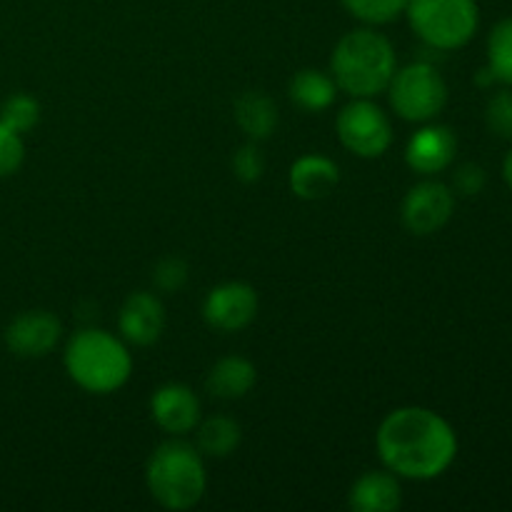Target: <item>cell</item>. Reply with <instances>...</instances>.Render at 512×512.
<instances>
[{
  "label": "cell",
  "instance_id": "cell-21",
  "mask_svg": "<svg viewBox=\"0 0 512 512\" xmlns=\"http://www.w3.org/2000/svg\"><path fill=\"white\" fill-rule=\"evenodd\" d=\"M343 5L353 18L363 20V23L385 25L405 13L408 0H343Z\"/></svg>",
  "mask_w": 512,
  "mask_h": 512
},
{
  "label": "cell",
  "instance_id": "cell-1",
  "mask_svg": "<svg viewBox=\"0 0 512 512\" xmlns=\"http://www.w3.org/2000/svg\"><path fill=\"white\" fill-rule=\"evenodd\" d=\"M375 445L385 468L408 480L440 478L458 455V438L448 420L418 405L393 410L380 423Z\"/></svg>",
  "mask_w": 512,
  "mask_h": 512
},
{
  "label": "cell",
  "instance_id": "cell-29",
  "mask_svg": "<svg viewBox=\"0 0 512 512\" xmlns=\"http://www.w3.org/2000/svg\"><path fill=\"white\" fill-rule=\"evenodd\" d=\"M503 175H505V183H508L512 188V150H510L508 158H505V163H503Z\"/></svg>",
  "mask_w": 512,
  "mask_h": 512
},
{
  "label": "cell",
  "instance_id": "cell-15",
  "mask_svg": "<svg viewBox=\"0 0 512 512\" xmlns=\"http://www.w3.org/2000/svg\"><path fill=\"white\" fill-rule=\"evenodd\" d=\"M293 195L303 200H320L335 190L340 183V170L325 155H303L293 163L288 175Z\"/></svg>",
  "mask_w": 512,
  "mask_h": 512
},
{
  "label": "cell",
  "instance_id": "cell-5",
  "mask_svg": "<svg viewBox=\"0 0 512 512\" xmlns=\"http://www.w3.org/2000/svg\"><path fill=\"white\" fill-rule=\"evenodd\" d=\"M410 25L423 43L435 50H458L478 30L475 0H408Z\"/></svg>",
  "mask_w": 512,
  "mask_h": 512
},
{
  "label": "cell",
  "instance_id": "cell-6",
  "mask_svg": "<svg viewBox=\"0 0 512 512\" xmlns=\"http://www.w3.org/2000/svg\"><path fill=\"white\" fill-rule=\"evenodd\" d=\"M385 93H388L395 115L408 123H428L448 103V85H445L443 75L425 60L395 70Z\"/></svg>",
  "mask_w": 512,
  "mask_h": 512
},
{
  "label": "cell",
  "instance_id": "cell-28",
  "mask_svg": "<svg viewBox=\"0 0 512 512\" xmlns=\"http://www.w3.org/2000/svg\"><path fill=\"white\" fill-rule=\"evenodd\" d=\"M475 83H478V85H490V83H495V75H493V70H490V68L480 70V73H478V78H475Z\"/></svg>",
  "mask_w": 512,
  "mask_h": 512
},
{
  "label": "cell",
  "instance_id": "cell-25",
  "mask_svg": "<svg viewBox=\"0 0 512 512\" xmlns=\"http://www.w3.org/2000/svg\"><path fill=\"white\" fill-rule=\"evenodd\" d=\"M233 173L235 178L243 180V183H255V180L263 178L265 158L263 153H260L258 145L248 143L233 155Z\"/></svg>",
  "mask_w": 512,
  "mask_h": 512
},
{
  "label": "cell",
  "instance_id": "cell-11",
  "mask_svg": "<svg viewBox=\"0 0 512 512\" xmlns=\"http://www.w3.org/2000/svg\"><path fill=\"white\" fill-rule=\"evenodd\" d=\"M458 153V140L445 125H425L410 135L405 145V163L420 175L443 173Z\"/></svg>",
  "mask_w": 512,
  "mask_h": 512
},
{
  "label": "cell",
  "instance_id": "cell-14",
  "mask_svg": "<svg viewBox=\"0 0 512 512\" xmlns=\"http://www.w3.org/2000/svg\"><path fill=\"white\" fill-rule=\"evenodd\" d=\"M350 510L355 512H393L403 505V488L398 475L390 470H370L360 475L348 495Z\"/></svg>",
  "mask_w": 512,
  "mask_h": 512
},
{
  "label": "cell",
  "instance_id": "cell-10",
  "mask_svg": "<svg viewBox=\"0 0 512 512\" xmlns=\"http://www.w3.org/2000/svg\"><path fill=\"white\" fill-rule=\"evenodd\" d=\"M60 320L48 310H28L20 313L5 328V345L18 358H43L60 340Z\"/></svg>",
  "mask_w": 512,
  "mask_h": 512
},
{
  "label": "cell",
  "instance_id": "cell-4",
  "mask_svg": "<svg viewBox=\"0 0 512 512\" xmlns=\"http://www.w3.org/2000/svg\"><path fill=\"white\" fill-rule=\"evenodd\" d=\"M145 483L155 503L168 510H190L203 500L208 475L200 453L193 445L170 440L163 443L148 460Z\"/></svg>",
  "mask_w": 512,
  "mask_h": 512
},
{
  "label": "cell",
  "instance_id": "cell-9",
  "mask_svg": "<svg viewBox=\"0 0 512 512\" xmlns=\"http://www.w3.org/2000/svg\"><path fill=\"white\" fill-rule=\"evenodd\" d=\"M203 315L210 328L220 333H238L258 315V295L248 283H223L208 293Z\"/></svg>",
  "mask_w": 512,
  "mask_h": 512
},
{
  "label": "cell",
  "instance_id": "cell-19",
  "mask_svg": "<svg viewBox=\"0 0 512 512\" xmlns=\"http://www.w3.org/2000/svg\"><path fill=\"white\" fill-rule=\"evenodd\" d=\"M240 425L228 415H213L198 428V450L210 458H228L240 445Z\"/></svg>",
  "mask_w": 512,
  "mask_h": 512
},
{
  "label": "cell",
  "instance_id": "cell-20",
  "mask_svg": "<svg viewBox=\"0 0 512 512\" xmlns=\"http://www.w3.org/2000/svg\"><path fill=\"white\" fill-rule=\"evenodd\" d=\"M488 68L495 80L512 85V18L500 20L488 38Z\"/></svg>",
  "mask_w": 512,
  "mask_h": 512
},
{
  "label": "cell",
  "instance_id": "cell-22",
  "mask_svg": "<svg viewBox=\"0 0 512 512\" xmlns=\"http://www.w3.org/2000/svg\"><path fill=\"white\" fill-rule=\"evenodd\" d=\"M0 120H3L10 130H15V133H28V130H33L40 120L38 100L30 98V95L25 93L10 95L3 103V110H0Z\"/></svg>",
  "mask_w": 512,
  "mask_h": 512
},
{
  "label": "cell",
  "instance_id": "cell-8",
  "mask_svg": "<svg viewBox=\"0 0 512 512\" xmlns=\"http://www.w3.org/2000/svg\"><path fill=\"white\" fill-rule=\"evenodd\" d=\"M453 210V190L438 180H423L408 190L400 218L413 235H433L448 225V220L453 218Z\"/></svg>",
  "mask_w": 512,
  "mask_h": 512
},
{
  "label": "cell",
  "instance_id": "cell-18",
  "mask_svg": "<svg viewBox=\"0 0 512 512\" xmlns=\"http://www.w3.org/2000/svg\"><path fill=\"white\" fill-rule=\"evenodd\" d=\"M235 120L253 143L273 135L278 125V108L265 93H243L235 100Z\"/></svg>",
  "mask_w": 512,
  "mask_h": 512
},
{
  "label": "cell",
  "instance_id": "cell-13",
  "mask_svg": "<svg viewBox=\"0 0 512 512\" xmlns=\"http://www.w3.org/2000/svg\"><path fill=\"white\" fill-rule=\"evenodd\" d=\"M118 328L123 338L133 345H153L165 330V308L153 293L128 295L118 315Z\"/></svg>",
  "mask_w": 512,
  "mask_h": 512
},
{
  "label": "cell",
  "instance_id": "cell-16",
  "mask_svg": "<svg viewBox=\"0 0 512 512\" xmlns=\"http://www.w3.org/2000/svg\"><path fill=\"white\" fill-rule=\"evenodd\" d=\"M258 380L255 365L240 355L220 358L208 373V393L220 400H238L250 393V388Z\"/></svg>",
  "mask_w": 512,
  "mask_h": 512
},
{
  "label": "cell",
  "instance_id": "cell-23",
  "mask_svg": "<svg viewBox=\"0 0 512 512\" xmlns=\"http://www.w3.org/2000/svg\"><path fill=\"white\" fill-rule=\"evenodd\" d=\"M485 123L498 138H512V93L500 90L488 100L485 108Z\"/></svg>",
  "mask_w": 512,
  "mask_h": 512
},
{
  "label": "cell",
  "instance_id": "cell-27",
  "mask_svg": "<svg viewBox=\"0 0 512 512\" xmlns=\"http://www.w3.org/2000/svg\"><path fill=\"white\" fill-rule=\"evenodd\" d=\"M485 180H488V175H485V170L480 168V165L465 163L458 168L453 183H455V190H458L460 195H465V198H473V195H478L480 190L485 188Z\"/></svg>",
  "mask_w": 512,
  "mask_h": 512
},
{
  "label": "cell",
  "instance_id": "cell-7",
  "mask_svg": "<svg viewBox=\"0 0 512 512\" xmlns=\"http://www.w3.org/2000/svg\"><path fill=\"white\" fill-rule=\"evenodd\" d=\"M335 130L340 143L358 158H380L393 145V123L373 98H353L338 113Z\"/></svg>",
  "mask_w": 512,
  "mask_h": 512
},
{
  "label": "cell",
  "instance_id": "cell-17",
  "mask_svg": "<svg viewBox=\"0 0 512 512\" xmlns=\"http://www.w3.org/2000/svg\"><path fill=\"white\" fill-rule=\"evenodd\" d=\"M290 100L298 108L308 110V113H320V110L330 108L338 95V85H335L333 75L323 73V70L305 68L293 75L288 85Z\"/></svg>",
  "mask_w": 512,
  "mask_h": 512
},
{
  "label": "cell",
  "instance_id": "cell-2",
  "mask_svg": "<svg viewBox=\"0 0 512 512\" xmlns=\"http://www.w3.org/2000/svg\"><path fill=\"white\" fill-rule=\"evenodd\" d=\"M398 70V58L383 33L358 28L345 33L330 55V73L338 90L350 98H375L385 93Z\"/></svg>",
  "mask_w": 512,
  "mask_h": 512
},
{
  "label": "cell",
  "instance_id": "cell-3",
  "mask_svg": "<svg viewBox=\"0 0 512 512\" xmlns=\"http://www.w3.org/2000/svg\"><path fill=\"white\" fill-rule=\"evenodd\" d=\"M65 370L70 380L95 395L123 388L133 373V358L123 340L108 330L88 328L75 333L65 345Z\"/></svg>",
  "mask_w": 512,
  "mask_h": 512
},
{
  "label": "cell",
  "instance_id": "cell-26",
  "mask_svg": "<svg viewBox=\"0 0 512 512\" xmlns=\"http://www.w3.org/2000/svg\"><path fill=\"white\" fill-rule=\"evenodd\" d=\"M155 285L165 293H178L185 283H188V265L183 258H165L155 265L153 273Z\"/></svg>",
  "mask_w": 512,
  "mask_h": 512
},
{
  "label": "cell",
  "instance_id": "cell-24",
  "mask_svg": "<svg viewBox=\"0 0 512 512\" xmlns=\"http://www.w3.org/2000/svg\"><path fill=\"white\" fill-rule=\"evenodd\" d=\"M25 145L20 133L10 130L8 125L0 120V178H8L15 170L23 165Z\"/></svg>",
  "mask_w": 512,
  "mask_h": 512
},
{
  "label": "cell",
  "instance_id": "cell-12",
  "mask_svg": "<svg viewBox=\"0 0 512 512\" xmlns=\"http://www.w3.org/2000/svg\"><path fill=\"white\" fill-rule=\"evenodd\" d=\"M150 415L155 425L170 435H185L198 425L200 400L188 385L168 383L150 398Z\"/></svg>",
  "mask_w": 512,
  "mask_h": 512
}]
</instances>
